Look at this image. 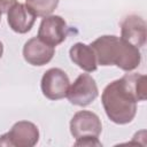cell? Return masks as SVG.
Listing matches in <instances>:
<instances>
[{
  "label": "cell",
  "instance_id": "11",
  "mask_svg": "<svg viewBox=\"0 0 147 147\" xmlns=\"http://www.w3.org/2000/svg\"><path fill=\"white\" fill-rule=\"evenodd\" d=\"M69 56L75 64L86 72L95 71L98 68L95 54L91 45H86L84 42L74 44L69 49Z\"/></svg>",
  "mask_w": 147,
  "mask_h": 147
},
{
  "label": "cell",
  "instance_id": "14",
  "mask_svg": "<svg viewBox=\"0 0 147 147\" xmlns=\"http://www.w3.org/2000/svg\"><path fill=\"white\" fill-rule=\"evenodd\" d=\"M75 146H102V144L99 141L98 138L94 137H85L76 139Z\"/></svg>",
  "mask_w": 147,
  "mask_h": 147
},
{
  "label": "cell",
  "instance_id": "12",
  "mask_svg": "<svg viewBox=\"0 0 147 147\" xmlns=\"http://www.w3.org/2000/svg\"><path fill=\"white\" fill-rule=\"evenodd\" d=\"M132 92L137 101H144L147 98V77L141 74H126L122 77Z\"/></svg>",
  "mask_w": 147,
  "mask_h": 147
},
{
  "label": "cell",
  "instance_id": "5",
  "mask_svg": "<svg viewBox=\"0 0 147 147\" xmlns=\"http://www.w3.org/2000/svg\"><path fill=\"white\" fill-rule=\"evenodd\" d=\"M69 86V77L60 68H51L46 70L40 82L41 92L49 100H60L65 98Z\"/></svg>",
  "mask_w": 147,
  "mask_h": 147
},
{
  "label": "cell",
  "instance_id": "9",
  "mask_svg": "<svg viewBox=\"0 0 147 147\" xmlns=\"http://www.w3.org/2000/svg\"><path fill=\"white\" fill-rule=\"evenodd\" d=\"M147 37L146 22L138 15H127L121 22V38L129 44L140 48L145 45Z\"/></svg>",
  "mask_w": 147,
  "mask_h": 147
},
{
  "label": "cell",
  "instance_id": "3",
  "mask_svg": "<svg viewBox=\"0 0 147 147\" xmlns=\"http://www.w3.org/2000/svg\"><path fill=\"white\" fill-rule=\"evenodd\" d=\"M39 140L38 126L29 121H18L11 129L0 136V146L33 147Z\"/></svg>",
  "mask_w": 147,
  "mask_h": 147
},
{
  "label": "cell",
  "instance_id": "8",
  "mask_svg": "<svg viewBox=\"0 0 147 147\" xmlns=\"http://www.w3.org/2000/svg\"><path fill=\"white\" fill-rule=\"evenodd\" d=\"M6 13L9 28L14 32L21 34L26 33L32 29L37 17L26 5L21 3L17 0H11Z\"/></svg>",
  "mask_w": 147,
  "mask_h": 147
},
{
  "label": "cell",
  "instance_id": "1",
  "mask_svg": "<svg viewBox=\"0 0 147 147\" xmlns=\"http://www.w3.org/2000/svg\"><path fill=\"white\" fill-rule=\"evenodd\" d=\"M91 47L96 63L103 67L116 65L124 71H132L141 62L139 48L117 36H101L91 44Z\"/></svg>",
  "mask_w": 147,
  "mask_h": 147
},
{
  "label": "cell",
  "instance_id": "16",
  "mask_svg": "<svg viewBox=\"0 0 147 147\" xmlns=\"http://www.w3.org/2000/svg\"><path fill=\"white\" fill-rule=\"evenodd\" d=\"M2 54H3V45H2V42L0 41V59H1Z\"/></svg>",
  "mask_w": 147,
  "mask_h": 147
},
{
  "label": "cell",
  "instance_id": "6",
  "mask_svg": "<svg viewBox=\"0 0 147 147\" xmlns=\"http://www.w3.org/2000/svg\"><path fill=\"white\" fill-rule=\"evenodd\" d=\"M102 131L101 119L90 110L77 111L70 121V133L75 139L94 137L98 138Z\"/></svg>",
  "mask_w": 147,
  "mask_h": 147
},
{
  "label": "cell",
  "instance_id": "4",
  "mask_svg": "<svg viewBox=\"0 0 147 147\" xmlns=\"http://www.w3.org/2000/svg\"><path fill=\"white\" fill-rule=\"evenodd\" d=\"M99 90L94 78L88 74H80L69 86L67 98L71 105L86 107L98 96Z\"/></svg>",
  "mask_w": 147,
  "mask_h": 147
},
{
  "label": "cell",
  "instance_id": "2",
  "mask_svg": "<svg viewBox=\"0 0 147 147\" xmlns=\"http://www.w3.org/2000/svg\"><path fill=\"white\" fill-rule=\"evenodd\" d=\"M101 101L107 117L115 124H127L137 114L138 101L123 78L116 79L105 87Z\"/></svg>",
  "mask_w": 147,
  "mask_h": 147
},
{
  "label": "cell",
  "instance_id": "15",
  "mask_svg": "<svg viewBox=\"0 0 147 147\" xmlns=\"http://www.w3.org/2000/svg\"><path fill=\"white\" fill-rule=\"evenodd\" d=\"M11 0H0V21H1V15L3 11H7L8 6L10 5Z\"/></svg>",
  "mask_w": 147,
  "mask_h": 147
},
{
  "label": "cell",
  "instance_id": "7",
  "mask_svg": "<svg viewBox=\"0 0 147 147\" xmlns=\"http://www.w3.org/2000/svg\"><path fill=\"white\" fill-rule=\"evenodd\" d=\"M68 34V25L63 17L59 15L45 16L38 29V38L44 42L55 47L63 42Z\"/></svg>",
  "mask_w": 147,
  "mask_h": 147
},
{
  "label": "cell",
  "instance_id": "13",
  "mask_svg": "<svg viewBox=\"0 0 147 147\" xmlns=\"http://www.w3.org/2000/svg\"><path fill=\"white\" fill-rule=\"evenodd\" d=\"M60 0H25V5L34 13L36 16L45 17L52 15L57 8Z\"/></svg>",
  "mask_w": 147,
  "mask_h": 147
},
{
  "label": "cell",
  "instance_id": "10",
  "mask_svg": "<svg viewBox=\"0 0 147 147\" xmlns=\"http://www.w3.org/2000/svg\"><path fill=\"white\" fill-rule=\"evenodd\" d=\"M55 48L46 42H44L38 37L29 39L23 46V57L24 60L34 67H41L47 64L54 56Z\"/></svg>",
  "mask_w": 147,
  "mask_h": 147
}]
</instances>
